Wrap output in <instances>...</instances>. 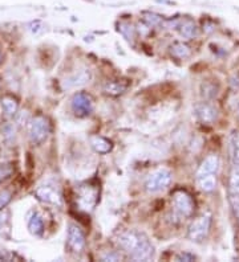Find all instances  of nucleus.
I'll return each instance as SVG.
<instances>
[{
    "label": "nucleus",
    "mask_w": 239,
    "mask_h": 262,
    "mask_svg": "<svg viewBox=\"0 0 239 262\" xmlns=\"http://www.w3.org/2000/svg\"><path fill=\"white\" fill-rule=\"evenodd\" d=\"M13 172L12 164H8V163H4V164H0V183L8 179Z\"/></svg>",
    "instance_id": "obj_23"
},
{
    "label": "nucleus",
    "mask_w": 239,
    "mask_h": 262,
    "mask_svg": "<svg viewBox=\"0 0 239 262\" xmlns=\"http://www.w3.org/2000/svg\"><path fill=\"white\" fill-rule=\"evenodd\" d=\"M49 134V123L43 115H36L28 125V136L32 144L43 143Z\"/></svg>",
    "instance_id": "obj_3"
},
{
    "label": "nucleus",
    "mask_w": 239,
    "mask_h": 262,
    "mask_svg": "<svg viewBox=\"0 0 239 262\" xmlns=\"http://www.w3.org/2000/svg\"><path fill=\"white\" fill-rule=\"evenodd\" d=\"M179 33L185 38H193L197 36V27L192 20H184L179 24Z\"/></svg>",
    "instance_id": "obj_17"
},
{
    "label": "nucleus",
    "mask_w": 239,
    "mask_h": 262,
    "mask_svg": "<svg viewBox=\"0 0 239 262\" xmlns=\"http://www.w3.org/2000/svg\"><path fill=\"white\" fill-rule=\"evenodd\" d=\"M36 196L39 200H41L44 203L53 204V205H61V197L59 192H56L51 187H40L36 190Z\"/></svg>",
    "instance_id": "obj_10"
},
{
    "label": "nucleus",
    "mask_w": 239,
    "mask_h": 262,
    "mask_svg": "<svg viewBox=\"0 0 239 262\" xmlns=\"http://www.w3.org/2000/svg\"><path fill=\"white\" fill-rule=\"evenodd\" d=\"M144 20L149 27H161L163 26V19L162 16H159L154 12H145L144 13Z\"/></svg>",
    "instance_id": "obj_21"
},
{
    "label": "nucleus",
    "mask_w": 239,
    "mask_h": 262,
    "mask_svg": "<svg viewBox=\"0 0 239 262\" xmlns=\"http://www.w3.org/2000/svg\"><path fill=\"white\" fill-rule=\"evenodd\" d=\"M211 227V217L209 215H203L194 220L189 228L188 236L194 242H202L210 232Z\"/></svg>",
    "instance_id": "obj_5"
},
{
    "label": "nucleus",
    "mask_w": 239,
    "mask_h": 262,
    "mask_svg": "<svg viewBox=\"0 0 239 262\" xmlns=\"http://www.w3.org/2000/svg\"><path fill=\"white\" fill-rule=\"evenodd\" d=\"M3 61V53H1V48H0V64Z\"/></svg>",
    "instance_id": "obj_30"
},
{
    "label": "nucleus",
    "mask_w": 239,
    "mask_h": 262,
    "mask_svg": "<svg viewBox=\"0 0 239 262\" xmlns=\"http://www.w3.org/2000/svg\"><path fill=\"white\" fill-rule=\"evenodd\" d=\"M4 132H5V136H7V138H11V136L15 135V134H13V132H15V129H13L12 125H9V126L5 127Z\"/></svg>",
    "instance_id": "obj_28"
},
{
    "label": "nucleus",
    "mask_w": 239,
    "mask_h": 262,
    "mask_svg": "<svg viewBox=\"0 0 239 262\" xmlns=\"http://www.w3.org/2000/svg\"><path fill=\"white\" fill-rule=\"evenodd\" d=\"M230 155L234 164H239V132H234L230 139Z\"/></svg>",
    "instance_id": "obj_20"
},
{
    "label": "nucleus",
    "mask_w": 239,
    "mask_h": 262,
    "mask_svg": "<svg viewBox=\"0 0 239 262\" xmlns=\"http://www.w3.org/2000/svg\"><path fill=\"white\" fill-rule=\"evenodd\" d=\"M218 167H219V158L215 154H210L199 165V168L197 171V178L205 176V175H213L218 171Z\"/></svg>",
    "instance_id": "obj_8"
},
{
    "label": "nucleus",
    "mask_w": 239,
    "mask_h": 262,
    "mask_svg": "<svg viewBox=\"0 0 239 262\" xmlns=\"http://www.w3.org/2000/svg\"><path fill=\"white\" fill-rule=\"evenodd\" d=\"M117 244L125 253H128L133 260L148 261L153 258L154 248L150 244L149 238L144 233L136 230H126L117 237Z\"/></svg>",
    "instance_id": "obj_1"
},
{
    "label": "nucleus",
    "mask_w": 239,
    "mask_h": 262,
    "mask_svg": "<svg viewBox=\"0 0 239 262\" xmlns=\"http://www.w3.org/2000/svg\"><path fill=\"white\" fill-rule=\"evenodd\" d=\"M197 183L203 192H211L217 187V178L214 176V173L213 175H205V176L197 178Z\"/></svg>",
    "instance_id": "obj_16"
},
{
    "label": "nucleus",
    "mask_w": 239,
    "mask_h": 262,
    "mask_svg": "<svg viewBox=\"0 0 239 262\" xmlns=\"http://www.w3.org/2000/svg\"><path fill=\"white\" fill-rule=\"evenodd\" d=\"M230 190L233 194L239 195V164H235L230 173Z\"/></svg>",
    "instance_id": "obj_22"
},
{
    "label": "nucleus",
    "mask_w": 239,
    "mask_h": 262,
    "mask_svg": "<svg viewBox=\"0 0 239 262\" xmlns=\"http://www.w3.org/2000/svg\"><path fill=\"white\" fill-rule=\"evenodd\" d=\"M170 53L171 56H174V57L179 60L186 59V57L190 56V48L184 42H175L170 47Z\"/></svg>",
    "instance_id": "obj_19"
},
{
    "label": "nucleus",
    "mask_w": 239,
    "mask_h": 262,
    "mask_svg": "<svg viewBox=\"0 0 239 262\" xmlns=\"http://www.w3.org/2000/svg\"><path fill=\"white\" fill-rule=\"evenodd\" d=\"M128 89V84L122 81H109L104 85V92L108 96H121Z\"/></svg>",
    "instance_id": "obj_14"
},
{
    "label": "nucleus",
    "mask_w": 239,
    "mask_h": 262,
    "mask_svg": "<svg viewBox=\"0 0 239 262\" xmlns=\"http://www.w3.org/2000/svg\"><path fill=\"white\" fill-rule=\"evenodd\" d=\"M194 260H196V257L189 253H182L177 257V261H194Z\"/></svg>",
    "instance_id": "obj_27"
},
{
    "label": "nucleus",
    "mask_w": 239,
    "mask_h": 262,
    "mask_svg": "<svg viewBox=\"0 0 239 262\" xmlns=\"http://www.w3.org/2000/svg\"><path fill=\"white\" fill-rule=\"evenodd\" d=\"M196 114L198 119L203 123H213L217 119V109L210 103H199L196 106Z\"/></svg>",
    "instance_id": "obj_9"
},
{
    "label": "nucleus",
    "mask_w": 239,
    "mask_h": 262,
    "mask_svg": "<svg viewBox=\"0 0 239 262\" xmlns=\"http://www.w3.org/2000/svg\"><path fill=\"white\" fill-rule=\"evenodd\" d=\"M97 201V191L90 188V187H84L80 191V197H79V203L82 207V209H92L94 207V204Z\"/></svg>",
    "instance_id": "obj_12"
},
{
    "label": "nucleus",
    "mask_w": 239,
    "mask_h": 262,
    "mask_svg": "<svg viewBox=\"0 0 239 262\" xmlns=\"http://www.w3.org/2000/svg\"><path fill=\"white\" fill-rule=\"evenodd\" d=\"M174 212L179 217H190L194 212V201L193 197L186 192V191H177L173 195V200H171Z\"/></svg>",
    "instance_id": "obj_4"
},
{
    "label": "nucleus",
    "mask_w": 239,
    "mask_h": 262,
    "mask_svg": "<svg viewBox=\"0 0 239 262\" xmlns=\"http://www.w3.org/2000/svg\"><path fill=\"white\" fill-rule=\"evenodd\" d=\"M230 84L235 90H239V76L233 77V78L230 80Z\"/></svg>",
    "instance_id": "obj_29"
},
{
    "label": "nucleus",
    "mask_w": 239,
    "mask_h": 262,
    "mask_svg": "<svg viewBox=\"0 0 239 262\" xmlns=\"http://www.w3.org/2000/svg\"><path fill=\"white\" fill-rule=\"evenodd\" d=\"M101 258H103V261H119V260H121V256L116 253H108L104 254Z\"/></svg>",
    "instance_id": "obj_26"
},
{
    "label": "nucleus",
    "mask_w": 239,
    "mask_h": 262,
    "mask_svg": "<svg viewBox=\"0 0 239 262\" xmlns=\"http://www.w3.org/2000/svg\"><path fill=\"white\" fill-rule=\"evenodd\" d=\"M90 146L94 151L98 154H108L112 150V142L104 136H92L90 138Z\"/></svg>",
    "instance_id": "obj_13"
},
{
    "label": "nucleus",
    "mask_w": 239,
    "mask_h": 262,
    "mask_svg": "<svg viewBox=\"0 0 239 262\" xmlns=\"http://www.w3.org/2000/svg\"><path fill=\"white\" fill-rule=\"evenodd\" d=\"M12 199V192L9 190H1L0 191V211L7 205Z\"/></svg>",
    "instance_id": "obj_24"
},
{
    "label": "nucleus",
    "mask_w": 239,
    "mask_h": 262,
    "mask_svg": "<svg viewBox=\"0 0 239 262\" xmlns=\"http://www.w3.org/2000/svg\"><path fill=\"white\" fill-rule=\"evenodd\" d=\"M71 106H72L73 113L77 117H86L89 115L94 109L93 99L89 94L86 93H76L72 97L71 101Z\"/></svg>",
    "instance_id": "obj_6"
},
{
    "label": "nucleus",
    "mask_w": 239,
    "mask_h": 262,
    "mask_svg": "<svg viewBox=\"0 0 239 262\" xmlns=\"http://www.w3.org/2000/svg\"><path fill=\"white\" fill-rule=\"evenodd\" d=\"M28 229H30V232L34 234V236H41L44 232V223L43 219H41V216L39 215V213H32V216L30 217V220H28Z\"/></svg>",
    "instance_id": "obj_15"
},
{
    "label": "nucleus",
    "mask_w": 239,
    "mask_h": 262,
    "mask_svg": "<svg viewBox=\"0 0 239 262\" xmlns=\"http://www.w3.org/2000/svg\"><path fill=\"white\" fill-rule=\"evenodd\" d=\"M90 80V72L89 70H80V72L75 73L72 76L67 77L63 82V88L64 89H71V88H76V86H81L85 85L86 82H89Z\"/></svg>",
    "instance_id": "obj_11"
},
{
    "label": "nucleus",
    "mask_w": 239,
    "mask_h": 262,
    "mask_svg": "<svg viewBox=\"0 0 239 262\" xmlns=\"http://www.w3.org/2000/svg\"><path fill=\"white\" fill-rule=\"evenodd\" d=\"M237 115H238V118H239V102H238V106H237Z\"/></svg>",
    "instance_id": "obj_31"
},
{
    "label": "nucleus",
    "mask_w": 239,
    "mask_h": 262,
    "mask_svg": "<svg viewBox=\"0 0 239 262\" xmlns=\"http://www.w3.org/2000/svg\"><path fill=\"white\" fill-rule=\"evenodd\" d=\"M68 248L73 253H81L85 248V236L76 224H69L68 227Z\"/></svg>",
    "instance_id": "obj_7"
},
{
    "label": "nucleus",
    "mask_w": 239,
    "mask_h": 262,
    "mask_svg": "<svg viewBox=\"0 0 239 262\" xmlns=\"http://www.w3.org/2000/svg\"><path fill=\"white\" fill-rule=\"evenodd\" d=\"M230 204L233 207V211H234L235 216L239 221V195L238 194H233L230 196Z\"/></svg>",
    "instance_id": "obj_25"
},
{
    "label": "nucleus",
    "mask_w": 239,
    "mask_h": 262,
    "mask_svg": "<svg viewBox=\"0 0 239 262\" xmlns=\"http://www.w3.org/2000/svg\"><path fill=\"white\" fill-rule=\"evenodd\" d=\"M173 173L167 168H158L149 175L145 188L149 194H159L171 184Z\"/></svg>",
    "instance_id": "obj_2"
},
{
    "label": "nucleus",
    "mask_w": 239,
    "mask_h": 262,
    "mask_svg": "<svg viewBox=\"0 0 239 262\" xmlns=\"http://www.w3.org/2000/svg\"><path fill=\"white\" fill-rule=\"evenodd\" d=\"M1 109H3L5 114L9 115V117H13L17 113L19 105H17V101L15 98L5 96V97L1 98Z\"/></svg>",
    "instance_id": "obj_18"
}]
</instances>
